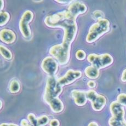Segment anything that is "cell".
<instances>
[{"mask_svg":"<svg viewBox=\"0 0 126 126\" xmlns=\"http://www.w3.org/2000/svg\"><path fill=\"white\" fill-rule=\"evenodd\" d=\"M45 23L50 28H61L64 29L63 42L65 46L71 47V44L76 36L77 26L76 19L72 18L67 11L59 12L46 17Z\"/></svg>","mask_w":126,"mask_h":126,"instance_id":"1","label":"cell"},{"mask_svg":"<svg viewBox=\"0 0 126 126\" xmlns=\"http://www.w3.org/2000/svg\"><path fill=\"white\" fill-rule=\"evenodd\" d=\"M62 87L54 76L48 77L43 98L54 113H60L64 110V104L58 98L62 92Z\"/></svg>","mask_w":126,"mask_h":126,"instance_id":"2","label":"cell"},{"mask_svg":"<svg viewBox=\"0 0 126 126\" xmlns=\"http://www.w3.org/2000/svg\"><path fill=\"white\" fill-rule=\"evenodd\" d=\"M110 30V22L108 19L102 18L92 25L89 28L86 37L87 42L93 43L101 36L107 33Z\"/></svg>","mask_w":126,"mask_h":126,"instance_id":"3","label":"cell"},{"mask_svg":"<svg viewBox=\"0 0 126 126\" xmlns=\"http://www.w3.org/2000/svg\"><path fill=\"white\" fill-rule=\"evenodd\" d=\"M110 111L112 115L109 121L110 126H126L125 109L121 104L117 101H113L110 105Z\"/></svg>","mask_w":126,"mask_h":126,"instance_id":"4","label":"cell"},{"mask_svg":"<svg viewBox=\"0 0 126 126\" xmlns=\"http://www.w3.org/2000/svg\"><path fill=\"white\" fill-rule=\"evenodd\" d=\"M70 48L71 47L65 46L62 43L55 45L50 48L49 53L59 64L64 65L67 64L70 60Z\"/></svg>","mask_w":126,"mask_h":126,"instance_id":"5","label":"cell"},{"mask_svg":"<svg viewBox=\"0 0 126 126\" xmlns=\"http://www.w3.org/2000/svg\"><path fill=\"white\" fill-rule=\"evenodd\" d=\"M87 60L92 65L96 67L99 70L110 66L113 62L112 57L108 53L101 55L91 54L87 57Z\"/></svg>","mask_w":126,"mask_h":126,"instance_id":"6","label":"cell"},{"mask_svg":"<svg viewBox=\"0 0 126 126\" xmlns=\"http://www.w3.org/2000/svg\"><path fill=\"white\" fill-rule=\"evenodd\" d=\"M88 100L91 102L92 107L95 111H100L106 104V99L104 96L98 94L94 90H89L86 92Z\"/></svg>","mask_w":126,"mask_h":126,"instance_id":"7","label":"cell"},{"mask_svg":"<svg viewBox=\"0 0 126 126\" xmlns=\"http://www.w3.org/2000/svg\"><path fill=\"white\" fill-rule=\"evenodd\" d=\"M33 14L31 11H26L21 16L19 21V29L23 37L28 38L31 36V32L29 23L32 20Z\"/></svg>","mask_w":126,"mask_h":126,"instance_id":"8","label":"cell"},{"mask_svg":"<svg viewBox=\"0 0 126 126\" xmlns=\"http://www.w3.org/2000/svg\"><path fill=\"white\" fill-rule=\"evenodd\" d=\"M41 67L45 73L50 76H54L58 69V64L54 58L51 57H47L43 60Z\"/></svg>","mask_w":126,"mask_h":126,"instance_id":"9","label":"cell"},{"mask_svg":"<svg viewBox=\"0 0 126 126\" xmlns=\"http://www.w3.org/2000/svg\"><path fill=\"white\" fill-rule=\"evenodd\" d=\"M82 72L80 71H75L73 70H69L66 71L64 76L58 79V82L62 87L71 84L76 79L80 78Z\"/></svg>","mask_w":126,"mask_h":126,"instance_id":"10","label":"cell"},{"mask_svg":"<svg viewBox=\"0 0 126 126\" xmlns=\"http://www.w3.org/2000/svg\"><path fill=\"white\" fill-rule=\"evenodd\" d=\"M87 10V6L80 2H74L70 4L67 11L72 18L76 19L78 16L86 13Z\"/></svg>","mask_w":126,"mask_h":126,"instance_id":"11","label":"cell"},{"mask_svg":"<svg viewBox=\"0 0 126 126\" xmlns=\"http://www.w3.org/2000/svg\"><path fill=\"white\" fill-rule=\"evenodd\" d=\"M0 39L7 44H11L16 40V35L10 29H2L0 32Z\"/></svg>","mask_w":126,"mask_h":126,"instance_id":"12","label":"cell"},{"mask_svg":"<svg viewBox=\"0 0 126 126\" xmlns=\"http://www.w3.org/2000/svg\"><path fill=\"white\" fill-rule=\"evenodd\" d=\"M71 95L74 98L75 103L77 106H82L86 104L87 100L86 92L75 89L71 92Z\"/></svg>","mask_w":126,"mask_h":126,"instance_id":"13","label":"cell"},{"mask_svg":"<svg viewBox=\"0 0 126 126\" xmlns=\"http://www.w3.org/2000/svg\"><path fill=\"white\" fill-rule=\"evenodd\" d=\"M84 73L88 78L96 79L99 76V70L93 65H91L86 67L84 70Z\"/></svg>","mask_w":126,"mask_h":126,"instance_id":"14","label":"cell"},{"mask_svg":"<svg viewBox=\"0 0 126 126\" xmlns=\"http://www.w3.org/2000/svg\"><path fill=\"white\" fill-rule=\"evenodd\" d=\"M9 89L12 93H18L20 89V85L19 82L16 79H13L9 84Z\"/></svg>","mask_w":126,"mask_h":126,"instance_id":"15","label":"cell"},{"mask_svg":"<svg viewBox=\"0 0 126 126\" xmlns=\"http://www.w3.org/2000/svg\"><path fill=\"white\" fill-rule=\"evenodd\" d=\"M0 53L2 56L7 60H11L13 57L12 52L3 45L0 46Z\"/></svg>","mask_w":126,"mask_h":126,"instance_id":"16","label":"cell"},{"mask_svg":"<svg viewBox=\"0 0 126 126\" xmlns=\"http://www.w3.org/2000/svg\"><path fill=\"white\" fill-rule=\"evenodd\" d=\"M9 19H10V15L8 13L1 11L0 13V25L1 26L4 25L8 23Z\"/></svg>","mask_w":126,"mask_h":126,"instance_id":"17","label":"cell"},{"mask_svg":"<svg viewBox=\"0 0 126 126\" xmlns=\"http://www.w3.org/2000/svg\"><path fill=\"white\" fill-rule=\"evenodd\" d=\"M49 122V118L47 116L43 115L37 118L38 126H45Z\"/></svg>","mask_w":126,"mask_h":126,"instance_id":"18","label":"cell"},{"mask_svg":"<svg viewBox=\"0 0 126 126\" xmlns=\"http://www.w3.org/2000/svg\"><path fill=\"white\" fill-rule=\"evenodd\" d=\"M28 118L32 126H38L37 118L36 117L35 115L33 113H29L28 115Z\"/></svg>","mask_w":126,"mask_h":126,"instance_id":"19","label":"cell"},{"mask_svg":"<svg viewBox=\"0 0 126 126\" xmlns=\"http://www.w3.org/2000/svg\"><path fill=\"white\" fill-rule=\"evenodd\" d=\"M117 101L123 106H125L126 107V94L121 93L119 94L117 97Z\"/></svg>","mask_w":126,"mask_h":126,"instance_id":"20","label":"cell"},{"mask_svg":"<svg viewBox=\"0 0 126 126\" xmlns=\"http://www.w3.org/2000/svg\"><path fill=\"white\" fill-rule=\"evenodd\" d=\"M76 57L79 60H83L86 57V54L83 50H78L76 53Z\"/></svg>","mask_w":126,"mask_h":126,"instance_id":"21","label":"cell"},{"mask_svg":"<svg viewBox=\"0 0 126 126\" xmlns=\"http://www.w3.org/2000/svg\"><path fill=\"white\" fill-rule=\"evenodd\" d=\"M93 18L97 20H99V19L104 18V14L101 11H95L93 13Z\"/></svg>","mask_w":126,"mask_h":126,"instance_id":"22","label":"cell"},{"mask_svg":"<svg viewBox=\"0 0 126 126\" xmlns=\"http://www.w3.org/2000/svg\"><path fill=\"white\" fill-rule=\"evenodd\" d=\"M50 126H59L60 122L57 119H53L49 122Z\"/></svg>","mask_w":126,"mask_h":126,"instance_id":"23","label":"cell"},{"mask_svg":"<svg viewBox=\"0 0 126 126\" xmlns=\"http://www.w3.org/2000/svg\"><path fill=\"white\" fill-rule=\"evenodd\" d=\"M87 85H88L89 88L92 89L95 88L96 86V83L94 81H89V82H88V83H87Z\"/></svg>","mask_w":126,"mask_h":126,"instance_id":"24","label":"cell"},{"mask_svg":"<svg viewBox=\"0 0 126 126\" xmlns=\"http://www.w3.org/2000/svg\"><path fill=\"white\" fill-rule=\"evenodd\" d=\"M21 126H32L29 123V122L27 120L24 119L21 121Z\"/></svg>","mask_w":126,"mask_h":126,"instance_id":"25","label":"cell"},{"mask_svg":"<svg viewBox=\"0 0 126 126\" xmlns=\"http://www.w3.org/2000/svg\"><path fill=\"white\" fill-rule=\"evenodd\" d=\"M121 80L122 82H126V69L123 70L122 74V76H121Z\"/></svg>","mask_w":126,"mask_h":126,"instance_id":"26","label":"cell"},{"mask_svg":"<svg viewBox=\"0 0 126 126\" xmlns=\"http://www.w3.org/2000/svg\"><path fill=\"white\" fill-rule=\"evenodd\" d=\"M0 126H19L17 125L14 124V123H3L1 124Z\"/></svg>","mask_w":126,"mask_h":126,"instance_id":"27","label":"cell"},{"mask_svg":"<svg viewBox=\"0 0 126 126\" xmlns=\"http://www.w3.org/2000/svg\"><path fill=\"white\" fill-rule=\"evenodd\" d=\"M57 2L59 3H62V4H66L68 3L69 2H71L70 1H56Z\"/></svg>","mask_w":126,"mask_h":126,"instance_id":"28","label":"cell"},{"mask_svg":"<svg viewBox=\"0 0 126 126\" xmlns=\"http://www.w3.org/2000/svg\"><path fill=\"white\" fill-rule=\"evenodd\" d=\"M88 126H99L95 122H92L89 123Z\"/></svg>","mask_w":126,"mask_h":126,"instance_id":"29","label":"cell"},{"mask_svg":"<svg viewBox=\"0 0 126 126\" xmlns=\"http://www.w3.org/2000/svg\"><path fill=\"white\" fill-rule=\"evenodd\" d=\"M0 2H1V11H2L4 7V1H3V0H1Z\"/></svg>","mask_w":126,"mask_h":126,"instance_id":"30","label":"cell"}]
</instances>
